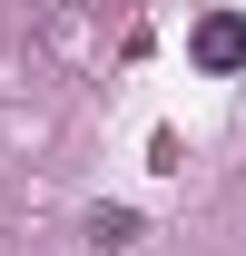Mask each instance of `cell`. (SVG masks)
<instances>
[{"label":"cell","mask_w":246,"mask_h":256,"mask_svg":"<svg viewBox=\"0 0 246 256\" xmlns=\"http://www.w3.org/2000/svg\"><path fill=\"white\" fill-rule=\"evenodd\" d=\"M187 60L216 69V79H226V69H246V20H236V10H207V20L187 30Z\"/></svg>","instance_id":"cell-1"},{"label":"cell","mask_w":246,"mask_h":256,"mask_svg":"<svg viewBox=\"0 0 246 256\" xmlns=\"http://www.w3.org/2000/svg\"><path fill=\"white\" fill-rule=\"evenodd\" d=\"M89 236L98 246H138V217H128V207H89Z\"/></svg>","instance_id":"cell-2"}]
</instances>
